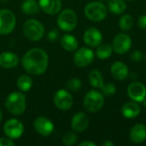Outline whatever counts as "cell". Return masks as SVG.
Returning <instances> with one entry per match:
<instances>
[{"instance_id":"cell-39","label":"cell","mask_w":146,"mask_h":146,"mask_svg":"<svg viewBox=\"0 0 146 146\" xmlns=\"http://www.w3.org/2000/svg\"><path fill=\"white\" fill-rule=\"evenodd\" d=\"M127 1H133V0H127Z\"/></svg>"},{"instance_id":"cell-3","label":"cell","mask_w":146,"mask_h":146,"mask_svg":"<svg viewBox=\"0 0 146 146\" xmlns=\"http://www.w3.org/2000/svg\"><path fill=\"white\" fill-rule=\"evenodd\" d=\"M23 33L25 37L31 41H38L44 35V25L35 19H29L23 25Z\"/></svg>"},{"instance_id":"cell-7","label":"cell","mask_w":146,"mask_h":146,"mask_svg":"<svg viewBox=\"0 0 146 146\" xmlns=\"http://www.w3.org/2000/svg\"><path fill=\"white\" fill-rule=\"evenodd\" d=\"M16 25L15 14L6 9H0V34L7 35L12 33Z\"/></svg>"},{"instance_id":"cell-33","label":"cell","mask_w":146,"mask_h":146,"mask_svg":"<svg viewBox=\"0 0 146 146\" xmlns=\"http://www.w3.org/2000/svg\"><path fill=\"white\" fill-rule=\"evenodd\" d=\"M15 142L9 138H0V146H15Z\"/></svg>"},{"instance_id":"cell-37","label":"cell","mask_w":146,"mask_h":146,"mask_svg":"<svg viewBox=\"0 0 146 146\" xmlns=\"http://www.w3.org/2000/svg\"><path fill=\"white\" fill-rule=\"evenodd\" d=\"M2 118H3V114H2V111H1V110H0V122H1V121H2Z\"/></svg>"},{"instance_id":"cell-1","label":"cell","mask_w":146,"mask_h":146,"mask_svg":"<svg viewBox=\"0 0 146 146\" xmlns=\"http://www.w3.org/2000/svg\"><path fill=\"white\" fill-rule=\"evenodd\" d=\"M21 64L28 74L40 75L47 70L49 57L43 49L33 48L25 53L21 59Z\"/></svg>"},{"instance_id":"cell-40","label":"cell","mask_w":146,"mask_h":146,"mask_svg":"<svg viewBox=\"0 0 146 146\" xmlns=\"http://www.w3.org/2000/svg\"><path fill=\"white\" fill-rule=\"evenodd\" d=\"M100 1H106V0H100Z\"/></svg>"},{"instance_id":"cell-25","label":"cell","mask_w":146,"mask_h":146,"mask_svg":"<svg viewBox=\"0 0 146 146\" xmlns=\"http://www.w3.org/2000/svg\"><path fill=\"white\" fill-rule=\"evenodd\" d=\"M17 87L21 92H27L33 86V80L27 74L21 75L17 80Z\"/></svg>"},{"instance_id":"cell-21","label":"cell","mask_w":146,"mask_h":146,"mask_svg":"<svg viewBox=\"0 0 146 146\" xmlns=\"http://www.w3.org/2000/svg\"><path fill=\"white\" fill-rule=\"evenodd\" d=\"M61 45L65 50L73 52L78 49L79 42L74 35L64 34L61 38Z\"/></svg>"},{"instance_id":"cell-27","label":"cell","mask_w":146,"mask_h":146,"mask_svg":"<svg viewBox=\"0 0 146 146\" xmlns=\"http://www.w3.org/2000/svg\"><path fill=\"white\" fill-rule=\"evenodd\" d=\"M133 25H134V19L129 14L123 15L119 20V27L122 31L130 30L133 27Z\"/></svg>"},{"instance_id":"cell-15","label":"cell","mask_w":146,"mask_h":146,"mask_svg":"<svg viewBox=\"0 0 146 146\" xmlns=\"http://www.w3.org/2000/svg\"><path fill=\"white\" fill-rule=\"evenodd\" d=\"M89 122L90 121L87 115L83 112H79L73 116L71 121V127L74 132L82 133L87 129Z\"/></svg>"},{"instance_id":"cell-17","label":"cell","mask_w":146,"mask_h":146,"mask_svg":"<svg viewBox=\"0 0 146 146\" xmlns=\"http://www.w3.org/2000/svg\"><path fill=\"white\" fill-rule=\"evenodd\" d=\"M129 138L135 144L143 143L146 139V126L143 123L134 125L129 133Z\"/></svg>"},{"instance_id":"cell-13","label":"cell","mask_w":146,"mask_h":146,"mask_svg":"<svg viewBox=\"0 0 146 146\" xmlns=\"http://www.w3.org/2000/svg\"><path fill=\"white\" fill-rule=\"evenodd\" d=\"M127 94L129 98L137 103L143 102L146 98V88L141 82H132L127 87Z\"/></svg>"},{"instance_id":"cell-8","label":"cell","mask_w":146,"mask_h":146,"mask_svg":"<svg viewBox=\"0 0 146 146\" xmlns=\"http://www.w3.org/2000/svg\"><path fill=\"white\" fill-rule=\"evenodd\" d=\"M53 103L55 106L59 110H68L72 108L74 104V99L68 91L65 89H60L55 93L53 98Z\"/></svg>"},{"instance_id":"cell-32","label":"cell","mask_w":146,"mask_h":146,"mask_svg":"<svg viewBox=\"0 0 146 146\" xmlns=\"http://www.w3.org/2000/svg\"><path fill=\"white\" fill-rule=\"evenodd\" d=\"M59 37V32L57 29H52L48 33V39L50 41H55Z\"/></svg>"},{"instance_id":"cell-11","label":"cell","mask_w":146,"mask_h":146,"mask_svg":"<svg viewBox=\"0 0 146 146\" xmlns=\"http://www.w3.org/2000/svg\"><path fill=\"white\" fill-rule=\"evenodd\" d=\"M94 52L87 47H82L76 50L74 56V62L80 68L89 66L94 60Z\"/></svg>"},{"instance_id":"cell-30","label":"cell","mask_w":146,"mask_h":146,"mask_svg":"<svg viewBox=\"0 0 146 146\" xmlns=\"http://www.w3.org/2000/svg\"><path fill=\"white\" fill-rule=\"evenodd\" d=\"M100 89L102 91V93L107 97H110L116 92V86L113 83H107V84L104 83V85L101 86Z\"/></svg>"},{"instance_id":"cell-28","label":"cell","mask_w":146,"mask_h":146,"mask_svg":"<svg viewBox=\"0 0 146 146\" xmlns=\"http://www.w3.org/2000/svg\"><path fill=\"white\" fill-rule=\"evenodd\" d=\"M82 86V82L77 78H72L66 83V87L71 92H77Z\"/></svg>"},{"instance_id":"cell-38","label":"cell","mask_w":146,"mask_h":146,"mask_svg":"<svg viewBox=\"0 0 146 146\" xmlns=\"http://www.w3.org/2000/svg\"><path fill=\"white\" fill-rule=\"evenodd\" d=\"M143 104H144V106L146 108V98L143 100Z\"/></svg>"},{"instance_id":"cell-10","label":"cell","mask_w":146,"mask_h":146,"mask_svg":"<svg viewBox=\"0 0 146 146\" xmlns=\"http://www.w3.org/2000/svg\"><path fill=\"white\" fill-rule=\"evenodd\" d=\"M132 47V38L126 33H118L112 41L113 50L120 55L126 54Z\"/></svg>"},{"instance_id":"cell-6","label":"cell","mask_w":146,"mask_h":146,"mask_svg":"<svg viewBox=\"0 0 146 146\" xmlns=\"http://www.w3.org/2000/svg\"><path fill=\"white\" fill-rule=\"evenodd\" d=\"M78 19L76 13L71 9H63L58 15L57 25L64 32H72L77 26Z\"/></svg>"},{"instance_id":"cell-24","label":"cell","mask_w":146,"mask_h":146,"mask_svg":"<svg viewBox=\"0 0 146 146\" xmlns=\"http://www.w3.org/2000/svg\"><path fill=\"white\" fill-rule=\"evenodd\" d=\"M113 53L112 45L110 44H100L97 47L96 55L101 60H105L110 57Z\"/></svg>"},{"instance_id":"cell-22","label":"cell","mask_w":146,"mask_h":146,"mask_svg":"<svg viewBox=\"0 0 146 146\" xmlns=\"http://www.w3.org/2000/svg\"><path fill=\"white\" fill-rule=\"evenodd\" d=\"M127 3L125 0H110L108 3V9L115 15H120L127 9Z\"/></svg>"},{"instance_id":"cell-26","label":"cell","mask_w":146,"mask_h":146,"mask_svg":"<svg viewBox=\"0 0 146 146\" xmlns=\"http://www.w3.org/2000/svg\"><path fill=\"white\" fill-rule=\"evenodd\" d=\"M21 9L27 15H34L39 11V5L35 0H25L21 4Z\"/></svg>"},{"instance_id":"cell-14","label":"cell","mask_w":146,"mask_h":146,"mask_svg":"<svg viewBox=\"0 0 146 146\" xmlns=\"http://www.w3.org/2000/svg\"><path fill=\"white\" fill-rule=\"evenodd\" d=\"M84 42L91 48L98 47L103 40L102 33L96 27L88 28L84 33Z\"/></svg>"},{"instance_id":"cell-31","label":"cell","mask_w":146,"mask_h":146,"mask_svg":"<svg viewBox=\"0 0 146 146\" xmlns=\"http://www.w3.org/2000/svg\"><path fill=\"white\" fill-rule=\"evenodd\" d=\"M143 58H144V55L139 50H134L131 55V60L133 61V62H140V61L143 60Z\"/></svg>"},{"instance_id":"cell-18","label":"cell","mask_w":146,"mask_h":146,"mask_svg":"<svg viewBox=\"0 0 146 146\" xmlns=\"http://www.w3.org/2000/svg\"><path fill=\"white\" fill-rule=\"evenodd\" d=\"M110 73L112 76L118 80H124L129 74L128 67L122 62H115L110 67Z\"/></svg>"},{"instance_id":"cell-19","label":"cell","mask_w":146,"mask_h":146,"mask_svg":"<svg viewBox=\"0 0 146 146\" xmlns=\"http://www.w3.org/2000/svg\"><path fill=\"white\" fill-rule=\"evenodd\" d=\"M19 64V57L16 54L9 51H5L0 54V66L3 68L11 69L17 67Z\"/></svg>"},{"instance_id":"cell-36","label":"cell","mask_w":146,"mask_h":146,"mask_svg":"<svg viewBox=\"0 0 146 146\" xmlns=\"http://www.w3.org/2000/svg\"><path fill=\"white\" fill-rule=\"evenodd\" d=\"M101 145L102 146H114V143H113V142H111V141H110V140H105V141H104V142L101 144Z\"/></svg>"},{"instance_id":"cell-12","label":"cell","mask_w":146,"mask_h":146,"mask_svg":"<svg viewBox=\"0 0 146 146\" xmlns=\"http://www.w3.org/2000/svg\"><path fill=\"white\" fill-rule=\"evenodd\" d=\"M33 127L36 132L42 136H50L54 131L53 122L44 116H38L33 122Z\"/></svg>"},{"instance_id":"cell-23","label":"cell","mask_w":146,"mask_h":146,"mask_svg":"<svg viewBox=\"0 0 146 146\" xmlns=\"http://www.w3.org/2000/svg\"><path fill=\"white\" fill-rule=\"evenodd\" d=\"M88 80L90 85L94 88H101V86L104 85V79L101 72L98 69H92L89 73Z\"/></svg>"},{"instance_id":"cell-34","label":"cell","mask_w":146,"mask_h":146,"mask_svg":"<svg viewBox=\"0 0 146 146\" xmlns=\"http://www.w3.org/2000/svg\"><path fill=\"white\" fill-rule=\"evenodd\" d=\"M138 25L140 28L146 29V15H142L138 19Z\"/></svg>"},{"instance_id":"cell-35","label":"cell","mask_w":146,"mask_h":146,"mask_svg":"<svg viewBox=\"0 0 146 146\" xmlns=\"http://www.w3.org/2000/svg\"><path fill=\"white\" fill-rule=\"evenodd\" d=\"M79 146H96V144L91 141H84L79 144Z\"/></svg>"},{"instance_id":"cell-9","label":"cell","mask_w":146,"mask_h":146,"mask_svg":"<svg viewBox=\"0 0 146 146\" xmlns=\"http://www.w3.org/2000/svg\"><path fill=\"white\" fill-rule=\"evenodd\" d=\"M3 132L8 138L17 139L21 138L24 133L23 123L17 119H9L3 126Z\"/></svg>"},{"instance_id":"cell-2","label":"cell","mask_w":146,"mask_h":146,"mask_svg":"<svg viewBox=\"0 0 146 146\" xmlns=\"http://www.w3.org/2000/svg\"><path fill=\"white\" fill-rule=\"evenodd\" d=\"M6 110L14 115H20L26 110V96L21 92H11L5 100Z\"/></svg>"},{"instance_id":"cell-20","label":"cell","mask_w":146,"mask_h":146,"mask_svg":"<svg viewBox=\"0 0 146 146\" xmlns=\"http://www.w3.org/2000/svg\"><path fill=\"white\" fill-rule=\"evenodd\" d=\"M141 108L137 102H127L121 107V114L127 119H133L139 115Z\"/></svg>"},{"instance_id":"cell-29","label":"cell","mask_w":146,"mask_h":146,"mask_svg":"<svg viewBox=\"0 0 146 146\" xmlns=\"http://www.w3.org/2000/svg\"><path fill=\"white\" fill-rule=\"evenodd\" d=\"M78 140L77 135L74 132H67L62 137V142L65 145H74Z\"/></svg>"},{"instance_id":"cell-16","label":"cell","mask_w":146,"mask_h":146,"mask_svg":"<svg viewBox=\"0 0 146 146\" xmlns=\"http://www.w3.org/2000/svg\"><path fill=\"white\" fill-rule=\"evenodd\" d=\"M38 5L44 13L56 15L61 10L62 3V0H39Z\"/></svg>"},{"instance_id":"cell-5","label":"cell","mask_w":146,"mask_h":146,"mask_svg":"<svg viewBox=\"0 0 146 146\" xmlns=\"http://www.w3.org/2000/svg\"><path fill=\"white\" fill-rule=\"evenodd\" d=\"M84 12L86 18L90 21H101L106 18L108 9L103 3L94 1L86 4Z\"/></svg>"},{"instance_id":"cell-4","label":"cell","mask_w":146,"mask_h":146,"mask_svg":"<svg viewBox=\"0 0 146 146\" xmlns=\"http://www.w3.org/2000/svg\"><path fill=\"white\" fill-rule=\"evenodd\" d=\"M85 109L91 113L99 111L104 104V97L103 93L96 90L88 92L83 100Z\"/></svg>"},{"instance_id":"cell-41","label":"cell","mask_w":146,"mask_h":146,"mask_svg":"<svg viewBox=\"0 0 146 146\" xmlns=\"http://www.w3.org/2000/svg\"><path fill=\"white\" fill-rule=\"evenodd\" d=\"M145 60H146V56H145Z\"/></svg>"}]
</instances>
